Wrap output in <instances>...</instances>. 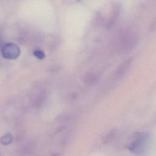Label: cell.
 Instances as JSON below:
<instances>
[{
	"instance_id": "cell-1",
	"label": "cell",
	"mask_w": 156,
	"mask_h": 156,
	"mask_svg": "<svg viewBox=\"0 0 156 156\" xmlns=\"http://www.w3.org/2000/svg\"><path fill=\"white\" fill-rule=\"evenodd\" d=\"M133 141L127 146L128 149L136 155H142L144 152L145 143L148 138L146 132H136L132 136Z\"/></svg>"
},
{
	"instance_id": "cell-2",
	"label": "cell",
	"mask_w": 156,
	"mask_h": 156,
	"mask_svg": "<svg viewBox=\"0 0 156 156\" xmlns=\"http://www.w3.org/2000/svg\"><path fill=\"white\" fill-rule=\"evenodd\" d=\"M1 54L2 57L6 59L14 60L20 55V49L14 43H5L1 48Z\"/></svg>"
},
{
	"instance_id": "cell-3",
	"label": "cell",
	"mask_w": 156,
	"mask_h": 156,
	"mask_svg": "<svg viewBox=\"0 0 156 156\" xmlns=\"http://www.w3.org/2000/svg\"><path fill=\"white\" fill-rule=\"evenodd\" d=\"M122 39V47L125 50L131 49L136 43V37L132 33H127Z\"/></svg>"
},
{
	"instance_id": "cell-4",
	"label": "cell",
	"mask_w": 156,
	"mask_h": 156,
	"mask_svg": "<svg viewBox=\"0 0 156 156\" xmlns=\"http://www.w3.org/2000/svg\"><path fill=\"white\" fill-rule=\"evenodd\" d=\"M132 61V58H129L121 63L116 70V75L118 77L122 76L127 71Z\"/></svg>"
},
{
	"instance_id": "cell-5",
	"label": "cell",
	"mask_w": 156,
	"mask_h": 156,
	"mask_svg": "<svg viewBox=\"0 0 156 156\" xmlns=\"http://www.w3.org/2000/svg\"><path fill=\"white\" fill-rule=\"evenodd\" d=\"M98 80L97 77L93 73H88L85 77V82L88 85H93Z\"/></svg>"
},
{
	"instance_id": "cell-6",
	"label": "cell",
	"mask_w": 156,
	"mask_h": 156,
	"mask_svg": "<svg viewBox=\"0 0 156 156\" xmlns=\"http://www.w3.org/2000/svg\"><path fill=\"white\" fill-rule=\"evenodd\" d=\"M13 138L10 134H5L0 139V142L3 144H9L12 141Z\"/></svg>"
},
{
	"instance_id": "cell-7",
	"label": "cell",
	"mask_w": 156,
	"mask_h": 156,
	"mask_svg": "<svg viewBox=\"0 0 156 156\" xmlns=\"http://www.w3.org/2000/svg\"><path fill=\"white\" fill-rule=\"evenodd\" d=\"M115 136V131L114 130L110 131L104 138V143H107L111 141Z\"/></svg>"
},
{
	"instance_id": "cell-8",
	"label": "cell",
	"mask_w": 156,
	"mask_h": 156,
	"mask_svg": "<svg viewBox=\"0 0 156 156\" xmlns=\"http://www.w3.org/2000/svg\"><path fill=\"white\" fill-rule=\"evenodd\" d=\"M34 55L38 59H43L45 57L44 53L41 50H35L34 52Z\"/></svg>"
}]
</instances>
